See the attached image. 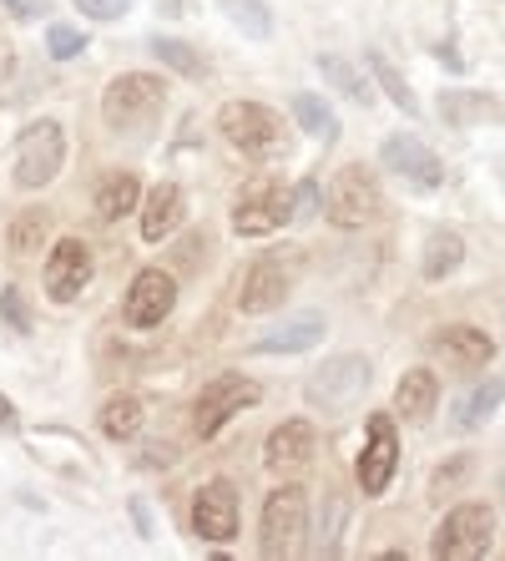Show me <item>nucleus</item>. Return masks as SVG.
I'll use <instances>...</instances> for the list:
<instances>
[{
    "label": "nucleus",
    "mask_w": 505,
    "mask_h": 561,
    "mask_svg": "<svg viewBox=\"0 0 505 561\" xmlns=\"http://www.w3.org/2000/svg\"><path fill=\"white\" fill-rule=\"evenodd\" d=\"M284 218H288V187L278 183V178L259 172V178H248V183L238 187V197H233V233L238 238H268L284 228Z\"/></svg>",
    "instance_id": "nucleus-7"
},
{
    "label": "nucleus",
    "mask_w": 505,
    "mask_h": 561,
    "mask_svg": "<svg viewBox=\"0 0 505 561\" xmlns=\"http://www.w3.org/2000/svg\"><path fill=\"white\" fill-rule=\"evenodd\" d=\"M294 117H298V127L309 131V137H319V142H334L338 137V112L324 102V96L298 92L294 96Z\"/></svg>",
    "instance_id": "nucleus-28"
},
{
    "label": "nucleus",
    "mask_w": 505,
    "mask_h": 561,
    "mask_svg": "<svg viewBox=\"0 0 505 561\" xmlns=\"http://www.w3.org/2000/svg\"><path fill=\"white\" fill-rule=\"evenodd\" d=\"M319 71H324V81L329 87H334V92H344L349 96V102H369V81H364V71L354 61H344V56L338 51H324L319 56Z\"/></svg>",
    "instance_id": "nucleus-29"
},
{
    "label": "nucleus",
    "mask_w": 505,
    "mask_h": 561,
    "mask_svg": "<svg viewBox=\"0 0 505 561\" xmlns=\"http://www.w3.org/2000/svg\"><path fill=\"white\" fill-rule=\"evenodd\" d=\"M324 506H329V522L319 516V551H324V557H334V551H338V526H344L349 506H344V496H329Z\"/></svg>",
    "instance_id": "nucleus-34"
},
{
    "label": "nucleus",
    "mask_w": 505,
    "mask_h": 561,
    "mask_svg": "<svg viewBox=\"0 0 505 561\" xmlns=\"http://www.w3.org/2000/svg\"><path fill=\"white\" fill-rule=\"evenodd\" d=\"M466 476H470V456H455L450 466H440V470H435V481H429V496H435V501H445V496H450V491H455V485L466 481Z\"/></svg>",
    "instance_id": "nucleus-35"
},
{
    "label": "nucleus",
    "mask_w": 505,
    "mask_h": 561,
    "mask_svg": "<svg viewBox=\"0 0 505 561\" xmlns=\"http://www.w3.org/2000/svg\"><path fill=\"white\" fill-rule=\"evenodd\" d=\"M259 400H263V390L248 375H213L208 385H203V394L193 400V431L203 435V440H213L228 420L243 415V410L259 405Z\"/></svg>",
    "instance_id": "nucleus-9"
},
{
    "label": "nucleus",
    "mask_w": 505,
    "mask_h": 561,
    "mask_svg": "<svg viewBox=\"0 0 505 561\" xmlns=\"http://www.w3.org/2000/svg\"><path fill=\"white\" fill-rule=\"evenodd\" d=\"M11 71H15V51H11V46H0V81L11 77Z\"/></svg>",
    "instance_id": "nucleus-40"
},
{
    "label": "nucleus",
    "mask_w": 505,
    "mask_h": 561,
    "mask_svg": "<svg viewBox=\"0 0 505 561\" xmlns=\"http://www.w3.org/2000/svg\"><path fill=\"white\" fill-rule=\"evenodd\" d=\"M0 319L15 329V334H31V309L15 288H0Z\"/></svg>",
    "instance_id": "nucleus-36"
},
{
    "label": "nucleus",
    "mask_w": 505,
    "mask_h": 561,
    "mask_svg": "<svg viewBox=\"0 0 505 561\" xmlns=\"http://www.w3.org/2000/svg\"><path fill=\"white\" fill-rule=\"evenodd\" d=\"M193 531L203 541H233L238 536V491L228 481L197 485L193 496Z\"/></svg>",
    "instance_id": "nucleus-16"
},
{
    "label": "nucleus",
    "mask_w": 505,
    "mask_h": 561,
    "mask_svg": "<svg viewBox=\"0 0 505 561\" xmlns=\"http://www.w3.org/2000/svg\"><path fill=\"white\" fill-rule=\"evenodd\" d=\"M218 131L248 157H278L288 147L284 117L263 102H222L218 106Z\"/></svg>",
    "instance_id": "nucleus-4"
},
{
    "label": "nucleus",
    "mask_w": 505,
    "mask_h": 561,
    "mask_svg": "<svg viewBox=\"0 0 505 561\" xmlns=\"http://www.w3.org/2000/svg\"><path fill=\"white\" fill-rule=\"evenodd\" d=\"M379 162H385V172H400L404 183H415V187H440L445 183V168H440V157L429 152L420 137H410V131H394L385 147H379Z\"/></svg>",
    "instance_id": "nucleus-14"
},
{
    "label": "nucleus",
    "mask_w": 505,
    "mask_h": 561,
    "mask_svg": "<svg viewBox=\"0 0 505 561\" xmlns=\"http://www.w3.org/2000/svg\"><path fill=\"white\" fill-rule=\"evenodd\" d=\"M182 213H187V203H182V187L177 183H157L152 193H147L142 203V238L147 243H162V238L177 233Z\"/></svg>",
    "instance_id": "nucleus-18"
},
{
    "label": "nucleus",
    "mask_w": 505,
    "mask_h": 561,
    "mask_svg": "<svg viewBox=\"0 0 505 561\" xmlns=\"http://www.w3.org/2000/svg\"><path fill=\"white\" fill-rule=\"evenodd\" d=\"M303 526H309V496H303V485H278V491H268V501H263L259 551L273 561L294 557L298 541H303Z\"/></svg>",
    "instance_id": "nucleus-8"
},
{
    "label": "nucleus",
    "mask_w": 505,
    "mask_h": 561,
    "mask_svg": "<svg viewBox=\"0 0 505 561\" xmlns=\"http://www.w3.org/2000/svg\"><path fill=\"white\" fill-rule=\"evenodd\" d=\"M385 213V193H379V178L364 162H349L338 168L324 187V218L334 228H364Z\"/></svg>",
    "instance_id": "nucleus-3"
},
{
    "label": "nucleus",
    "mask_w": 505,
    "mask_h": 561,
    "mask_svg": "<svg viewBox=\"0 0 505 561\" xmlns=\"http://www.w3.org/2000/svg\"><path fill=\"white\" fill-rule=\"evenodd\" d=\"M46 233H51V213L46 208H21L11 218V228H5V249H11L15 259H31V253L46 249Z\"/></svg>",
    "instance_id": "nucleus-23"
},
{
    "label": "nucleus",
    "mask_w": 505,
    "mask_h": 561,
    "mask_svg": "<svg viewBox=\"0 0 505 561\" xmlns=\"http://www.w3.org/2000/svg\"><path fill=\"white\" fill-rule=\"evenodd\" d=\"M222 11H228V21H233L243 36H253V41L273 36V11L263 0H222Z\"/></svg>",
    "instance_id": "nucleus-30"
},
{
    "label": "nucleus",
    "mask_w": 505,
    "mask_h": 561,
    "mask_svg": "<svg viewBox=\"0 0 505 561\" xmlns=\"http://www.w3.org/2000/svg\"><path fill=\"white\" fill-rule=\"evenodd\" d=\"M46 51H51V61H71V56L87 51V31L61 26V21H56V26L46 31Z\"/></svg>",
    "instance_id": "nucleus-33"
},
{
    "label": "nucleus",
    "mask_w": 505,
    "mask_h": 561,
    "mask_svg": "<svg viewBox=\"0 0 505 561\" xmlns=\"http://www.w3.org/2000/svg\"><path fill=\"white\" fill-rule=\"evenodd\" d=\"M0 5H5V11H11L15 21H36V15H46V11H51L46 0H0Z\"/></svg>",
    "instance_id": "nucleus-38"
},
{
    "label": "nucleus",
    "mask_w": 505,
    "mask_h": 561,
    "mask_svg": "<svg viewBox=\"0 0 505 561\" xmlns=\"http://www.w3.org/2000/svg\"><path fill=\"white\" fill-rule=\"evenodd\" d=\"M364 66L375 71V81H379V92L389 96V102L400 106L404 117H420V102H415V92H410V81L394 71V61H389L385 51H364Z\"/></svg>",
    "instance_id": "nucleus-26"
},
{
    "label": "nucleus",
    "mask_w": 505,
    "mask_h": 561,
    "mask_svg": "<svg viewBox=\"0 0 505 561\" xmlns=\"http://www.w3.org/2000/svg\"><path fill=\"white\" fill-rule=\"evenodd\" d=\"M491 531H495V511L485 501H466L455 506L440 526H435V541H429V557L440 561H475L491 551Z\"/></svg>",
    "instance_id": "nucleus-5"
},
{
    "label": "nucleus",
    "mask_w": 505,
    "mask_h": 561,
    "mask_svg": "<svg viewBox=\"0 0 505 561\" xmlns=\"http://www.w3.org/2000/svg\"><path fill=\"white\" fill-rule=\"evenodd\" d=\"M298 278V253L284 249V253H259L248 263L243 284H238V309L243 313H268L288 299V288Z\"/></svg>",
    "instance_id": "nucleus-10"
},
{
    "label": "nucleus",
    "mask_w": 505,
    "mask_h": 561,
    "mask_svg": "<svg viewBox=\"0 0 505 561\" xmlns=\"http://www.w3.org/2000/svg\"><path fill=\"white\" fill-rule=\"evenodd\" d=\"M77 11L91 21H122L131 11V0H77Z\"/></svg>",
    "instance_id": "nucleus-37"
},
{
    "label": "nucleus",
    "mask_w": 505,
    "mask_h": 561,
    "mask_svg": "<svg viewBox=\"0 0 505 561\" xmlns=\"http://www.w3.org/2000/svg\"><path fill=\"white\" fill-rule=\"evenodd\" d=\"M142 431V394H112L102 410V435L106 440H131Z\"/></svg>",
    "instance_id": "nucleus-27"
},
{
    "label": "nucleus",
    "mask_w": 505,
    "mask_h": 561,
    "mask_svg": "<svg viewBox=\"0 0 505 561\" xmlns=\"http://www.w3.org/2000/svg\"><path fill=\"white\" fill-rule=\"evenodd\" d=\"M137 197H142L137 172H106L102 187H96V218H102V222H117L122 213L137 208Z\"/></svg>",
    "instance_id": "nucleus-24"
},
{
    "label": "nucleus",
    "mask_w": 505,
    "mask_h": 561,
    "mask_svg": "<svg viewBox=\"0 0 505 561\" xmlns=\"http://www.w3.org/2000/svg\"><path fill=\"white\" fill-rule=\"evenodd\" d=\"M61 162H66V131H61V122L41 117V122H31V127L15 137L11 168H15V183H21V187H46L56 172H61Z\"/></svg>",
    "instance_id": "nucleus-6"
},
{
    "label": "nucleus",
    "mask_w": 505,
    "mask_h": 561,
    "mask_svg": "<svg viewBox=\"0 0 505 561\" xmlns=\"http://www.w3.org/2000/svg\"><path fill=\"white\" fill-rule=\"evenodd\" d=\"M369 379H375V369H369L364 354H334V359H324V365L309 375L303 400H309L313 410H324V415H344V410H354L364 400Z\"/></svg>",
    "instance_id": "nucleus-2"
},
{
    "label": "nucleus",
    "mask_w": 505,
    "mask_h": 561,
    "mask_svg": "<svg viewBox=\"0 0 505 561\" xmlns=\"http://www.w3.org/2000/svg\"><path fill=\"white\" fill-rule=\"evenodd\" d=\"M440 405V379L429 369H404L400 385H394V415L404 420H429Z\"/></svg>",
    "instance_id": "nucleus-20"
},
{
    "label": "nucleus",
    "mask_w": 505,
    "mask_h": 561,
    "mask_svg": "<svg viewBox=\"0 0 505 561\" xmlns=\"http://www.w3.org/2000/svg\"><path fill=\"white\" fill-rule=\"evenodd\" d=\"M324 213V187H319V178H303L298 183V193H288V218L294 222H309Z\"/></svg>",
    "instance_id": "nucleus-32"
},
{
    "label": "nucleus",
    "mask_w": 505,
    "mask_h": 561,
    "mask_svg": "<svg viewBox=\"0 0 505 561\" xmlns=\"http://www.w3.org/2000/svg\"><path fill=\"white\" fill-rule=\"evenodd\" d=\"M177 309V278L162 268H142L127 288V324L131 329H157Z\"/></svg>",
    "instance_id": "nucleus-13"
},
{
    "label": "nucleus",
    "mask_w": 505,
    "mask_h": 561,
    "mask_svg": "<svg viewBox=\"0 0 505 561\" xmlns=\"http://www.w3.org/2000/svg\"><path fill=\"white\" fill-rule=\"evenodd\" d=\"M152 56L168 61L172 71H182V77H203V71H208V56L193 51L187 41H172V36H152Z\"/></svg>",
    "instance_id": "nucleus-31"
},
{
    "label": "nucleus",
    "mask_w": 505,
    "mask_h": 561,
    "mask_svg": "<svg viewBox=\"0 0 505 561\" xmlns=\"http://www.w3.org/2000/svg\"><path fill=\"white\" fill-rule=\"evenodd\" d=\"M168 112V81L152 71H122L102 92V122L122 137H147Z\"/></svg>",
    "instance_id": "nucleus-1"
},
{
    "label": "nucleus",
    "mask_w": 505,
    "mask_h": 561,
    "mask_svg": "<svg viewBox=\"0 0 505 561\" xmlns=\"http://www.w3.org/2000/svg\"><path fill=\"white\" fill-rule=\"evenodd\" d=\"M460 263H466V238L450 233V228H435V233L425 238V263H420V274H425L429 284H440V278H450Z\"/></svg>",
    "instance_id": "nucleus-22"
},
{
    "label": "nucleus",
    "mask_w": 505,
    "mask_h": 561,
    "mask_svg": "<svg viewBox=\"0 0 505 561\" xmlns=\"http://www.w3.org/2000/svg\"><path fill=\"white\" fill-rule=\"evenodd\" d=\"M0 425H15V405L5 400V394H0Z\"/></svg>",
    "instance_id": "nucleus-41"
},
{
    "label": "nucleus",
    "mask_w": 505,
    "mask_h": 561,
    "mask_svg": "<svg viewBox=\"0 0 505 561\" xmlns=\"http://www.w3.org/2000/svg\"><path fill=\"white\" fill-rule=\"evenodd\" d=\"M131 522H137V536H142V541H152V511H147L142 496L131 501Z\"/></svg>",
    "instance_id": "nucleus-39"
},
{
    "label": "nucleus",
    "mask_w": 505,
    "mask_h": 561,
    "mask_svg": "<svg viewBox=\"0 0 505 561\" xmlns=\"http://www.w3.org/2000/svg\"><path fill=\"white\" fill-rule=\"evenodd\" d=\"M400 466V440H394V420L389 415H369V440L359 450V491L364 496H385Z\"/></svg>",
    "instance_id": "nucleus-11"
},
{
    "label": "nucleus",
    "mask_w": 505,
    "mask_h": 561,
    "mask_svg": "<svg viewBox=\"0 0 505 561\" xmlns=\"http://www.w3.org/2000/svg\"><path fill=\"white\" fill-rule=\"evenodd\" d=\"M440 117H445V127H455V131H466V127H475V122H505V106L495 102V96H485V92H440Z\"/></svg>",
    "instance_id": "nucleus-21"
},
{
    "label": "nucleus",
    "mask_w": 505,
    "mask_h": 561,
    "mask_svg": "<svg viewBox=\"0 0 505 561\" xmlns=\"http://www.w3.org/2000/svg\"><path fill=\"white\" fill-rule=\"evenodd\" d=\"M429 350H435V359H445V369H455V375H475V369H485L495 359V340L475 324L440 329V334L429 340Z\"/></svg>",
    "instance_id": "nucleus-15"
},
{
    "label": "nucleus",
    "mask_w": 505,
    "mask_h": 561,
    "mask_svg": "<svg viewBox=\"0 0 505 561\" xmlns=\"http://www.w3.org/2000/svg\"><path fill=\"white\" fill-rule=\"evenodd\" d=\"M324 340V313H288L284 324L253 340V354H303Z\"/></svg>",
    "instance_id": "nucleus-17"
},
{
    "label": "nucleus",
    "mask_w": 505,
    "mask_h": 561,
    "mask_svg": "<svg viewBox=\"0 0 505 561\" xmlns=\"http://www.w3.org/2000/svg\"><path fill=\"white\" fill-rule=\"evenodd\" d=\"M313 425L309 420H284L278 431L268 435V445H263V466L268 470H284V466H303V460L313 456Z\"/></svg>",
    "instance_id": "nucleus-19"
},
{
    "label": "nucleus",
    "mask_w": 505,
    "mask_h": 561,
    "mask_svg": "<svg viewBox=\"0 0 505 561\" xmlns=\"http://www.w3.org/2000/svg\"><path fill=\"white\" fill-rule=\"evenodd\" d=\"M91 274H96V263H91V249L81 243V238H61L51 253H46V268H41V278H46V294H51L56 304H71L81 294V288L91 284Z\"/></svg>",
    "instance_id": "nucleus-12"
},
{
    "label": "nucleus",
    "mask_w": 505,
    "mask_h": 561,
    "mask_svg": "<svg viewBox=\"0 0 505 561\" xmlns=\"http://www.w3.org/2000/svg\"><path fill=\"white\" fill-rule=\"evenodd\" d=\"M501 400H505V375H491L485 385H475V390L455 405V420H460L466 431H475V425H485V420L501 410Z\"/></svg>",
    "instance_id": "nucleus-25"
}]
</instances>
